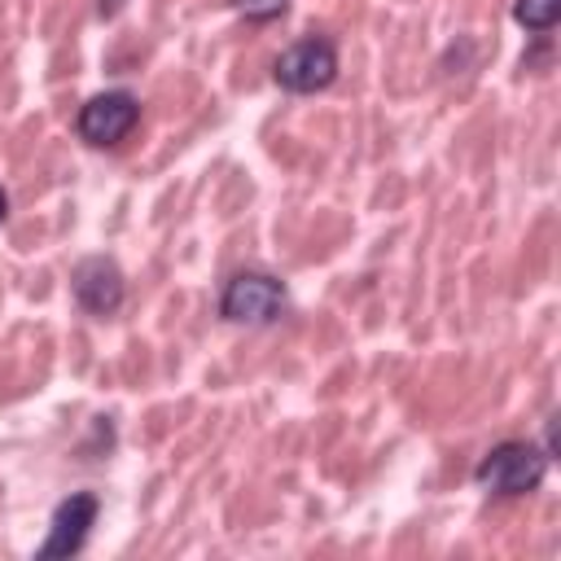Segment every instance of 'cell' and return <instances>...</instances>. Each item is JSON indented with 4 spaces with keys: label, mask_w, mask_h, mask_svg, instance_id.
Returning a JSON list of instances; mask_svg holds the SVG:
<instances>
[{
    "label": "cell",
    "mask_w": 561,
    "mask_h": 561,
    "mask_svg": "<svg viewBox=\"0 0 561 561\" xmlns=\"http://www.w3.org/2000/svg\"><path fill=\"white\" fill-rule=\"evenodd\" d=\"M543 473H548L543 447L522 443V438H508V443H495L478 460L473 482L486 486V491H495V495H530V491H539Z\"/></svg>",
    "instance_id": "1"
},
{
    "label": "cell",
    "mask_w": 561,
    "mask_h": 561,
    "mask_svg": "<svg viewBox=\"0 0 561 561\" xmlns=\"http://www.w3.org/2000/svg\"><path fill=\"white\" fill-rule=\"evenodd\" d=\"M289 307V294L267 272H237L219 294V316L232 324H276Z\"/></svg>",
    "instance_id": "2"
},
{
    "label": "cell",
    "mask_w": 561,
    "mask_h": 561,
    "mask_svg": "<svg viewBox=\"0 0 561 561\" xmlns=\"http://www.w3.org/2000/svg\"><path fill=\"white\" fill-rule=\"evenodd\" d=\"M272 75H276V83L285 88V92H324L333 79H337V48H333V39H324V35H307V39H298V44H289L280 57H276V66H272Z\"/></svg>",
    "instance_id": "3"
},
{
    "label": "cell",
    "mask_w": 561,
    "mask_h": 561,
    "mask_svg": "<svg viewBox=\"0 0 561 561\" xmlns=\"http://www.w3.org/2000/svg\"><path fill=\"white\" fill-rule=\"evenodd\" d=\"M136 123H140V101L131 92L114 88V92H101V96H92V101L79 105L75 131H79L83 145L105 149V145H118L123 136H131Z\"/></svg>",
    "instance_id": "4"
},
{
    "label": "cell",
    "mask_w": 561,
    "mask_h": 561,
    "mask_svg": "<svg viewBox=\"0 0 561 561\" xmlns=\"http://www.w3.org/2000/svg\"><path fill=\"white\" fill-rule=\"evenodd\" d=\"M70 289H75L79 307L92 311V316H101V320L114 316V311L123 307V294H127L118 263L105 259V254H92V259L75 263V272H70Z\"/></svg>",
    "instance_id": "5"
},
{
    "label": "cell",
    "mask_w": 561,
    "mask_h": 561,
    "mask_svg": "<svg viewBox=\"0 0 561 561\" xmlns=\"http://www.w3.org/2000/svg\"><path fill=\"white\" fill-rule=\"evenodd\" d=\"M96 513H101V500L92 491L66 495L53 508V526H48V539L39 543V557H75L88 543V530L96 526Z\"/></svg>",
    "instance_id": "6"
},
{
    "label": "cell",
    "mask_w": 561,
    "mask_h": 561,
    "mask_svg": "<svg viewBox=\"0 0 561 561\" xmlns=\"http://www.w3.org/2000/svg\"><path fill=\"white\" fill-rule=\"evenodd\" d=\"M513 22L535 31V35H548L561 22V0H517L513 4Z\"/></svg>",
    "instance_id": "7"
},
{
    "label": "cell",
    "mask_w": 561,
    "mask_h": 561,
    "mask_svg": "<svg viewBox=\"0 0 561 561\" xmlns=\"http://www.w3.org/2000/svg\"><path fill=\"white\" fill-rule=\"evenodd\" d=\"M232 9L245 18V22H272L289 9V0H232Z\"/></svg>",
    "instance_id": "8"
},
{
    "label": "cell",
    "mask_w": 561,
    "mask_h": 561,
    "mask_svg": "<svg viewBox=\"0 0 561 561\" xmlns=\"http://www.w3.org/2000/svg\"><path fill=\"white\" fill-rule=\"evenodd\" d=\"M4 215H9V197H4V188H0V224H4Z\"/></svg>",
    "instance_id": "9"
}]
</instances>
